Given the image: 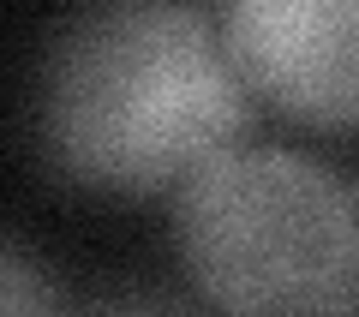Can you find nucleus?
I'll return each instance as SVG.
<instances>
[{
	"mask_svg": "<svg viewBox=\"0 0 359 317\" xmlns=\"http://www.w3.org/2000/svg\"><path fill=\"white\" fill-rule=\"evenodd\" d=\"M25 120L36 162L60 186L180 198L210 162L240 150L252 84L216 18L174 0H114L48 30Z\"/></svg>",
	"mask_w": 359,
	"mask_h": 317,
	"instance_id": "obj_1",
	"label": "nucleus"
},
{
	"mask_svg": "<svg viewBox=\"0 0 359 317\" xmlns=\"http://www.w3.org/2000/svg\"><path fill=\"white\" fill-rule=\"evenodd\" d=\"M174 252L222 317H359V174L228 150L174 198Z\"/></svg>",
	"mask_w": 359,
	"mask_h": 317,
	"instance_id": "obj_2",
	"label": "nucleus"
},
{
	"mask_svg": "<svg viewBox=\"0 0 359 317\" xmlns=\"http://www.w3.org/2000/svg\"><path fill=\"white\" fill-rule=\"evenodd\" d=\"M90 317H204V311H192L186 299H168V293H126V299L96 305Z\"/></svg>",
	"mask_w": 359,
	"mask_h": 317,
	"instance_id": "obj_5",
	"label": "nucleus"
},
{
	"mask_svg": "<svg viewBox=\"0 0 359 317\" xmlns=\"http://www.w3.org/2000/svg\"><path fill=\"white\" fill-rule=\"evenodd\" d=\"M216 25L240 78L282 114L359 126V0H228Z\"/></svg>",
	"mask_w": 359,
	"mask_h": 317,
	"instance_id": "obj_3",
	"label": "nucleus"
},
{
	"mask_svg": "<svg viewBox=\"0 0 359 317\" xmlns=\"http://www.w3.org/2000/svg\"><path fill=\"white\" fill-rule=\"evenodd\" d=\"M0 299H6V311H0V317H60V305H54V293H48V276L30 264V252L18 240H6Z\"/></svg>",
	"mask_w": 359,
	"mask_h": 317,
	"instance_id": "obj_4",
	"label": "nucleus"
}]
</instances>
